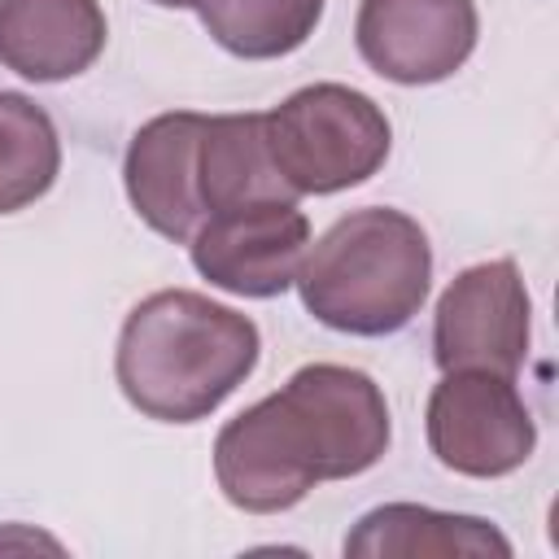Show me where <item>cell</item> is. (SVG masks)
Segmentation results:
<instances>
[{"label": "cell", "mask_w": 559, "mask_h": 559, "mask_svg": "<svg viewBox=\"0 0 559 559\" xmlns=\"http://www.w3.org/2000/svg\"><path fill=\"white\" fill-rule=\"evenodd\" d=\"M389 450L380 384L341 362H306L280 393L245 406L214 437V480L249 515L297 507L319 480L376 467Z\"/></svg>", "instance_id": "obj_1"}, {"label": "cell", "mask_w": 559, "mask_h": 559, "mask_svg": "<svg viewBox=\"0 0 559 559\" xmlns=\"http://www.w3.org/2000/svg\"><path fill=\"white\" fill-rule=\"evenodd\" d=\"M258 323L192 288H162L144 297L114 354L122 397L162 424L210 419L258 367Z\"/></svg>", "instance_id": "obj_2"}, {"label": "cell", "mask_w": 559, "mask_h": 559, "mask_svg": "<svg viewBox=\"0 0 559 559\" xmlns=\"http://www.w3.org/2000/svg\"><path fill=\"white\" fill-rule=\"evenodd\" d=\"M201 26L218 48L245 61H271L297 52L319 17L323 0H197Z\"/></svg>", "instance_id": "obj_13"}, {"label": "cell", "mask_w": 559, "mask_h": 559, "mask_svg": "<svg viewBox=\"0 0 559 559\" xmlns=\"http://www.w3.org/2000/svg\"><path fill=\"white\" fill-rule=\"evenodd\" d=\"M293 284L323 328L389 336L419 314L432 284V249L411 214L362 205L306 245Z\"/></svg>", "instance_id": "obj_3"}, {"label": "cell", "mask_w": 559, "mask_h": 559, "mask_svg": "<svg viewBox=\"0 0 559 559\" xmlns=\"http://www.w3.org/2000/svg\"><path fill=\"white\" fill-rule=\"evenodd\" d=\"M153 4H162V9H197V0H153Z\"/></svg>", "instance_id": "obj_15"}, {"label": "cell", "mask_w": 559, "mask_h": 559, "mask_svg": "<svg viewBox=\"0 0 559 559\" xmlns=\"http://www.w3.org/2000/svg\"><path fill=\"white\" fill-rule=\"evenodd\" d=\"M266 148L297 197L367 183L393 144L384 109L345 83H310L262 114Z\"/></svg>", "instance_id": "obj_4"}, {"label": "cell", "mask_w": 559, "mask_h": 559, "mask_svg": "<svg viewBox=\"0 0 559 559\" xmlns=\"http://www.w3.org/2000/svg\"><path fill=\"white\" fill-rule=\"evenodd\" d=\"M61 170L52 118L22 92H0V214L35 205Z\"/></svg>", "instance_id": "obj_14"}, {"label": "cell", "mask_w": 559, "mask_h": 559, "mask_svg": "<svg viewBox=\"0 0 559 559\" xmlns=\"http://www.w3.org/2000/svg\"><path fill=\"white\" fill-rule=\"evenodd\" d=\"M476 35V0H362L354 22L362 61L402 87H428L463 70Z\"/></svg>", "instance_id": "obj_8"}, {"label": "cell", "mask_w": 559, "mask_h": 559, "mask_svg": "<svg viewBox=\"0 0 559 559\" xmlns=\"http://www.w3.org/2000/svg\"><path fill=\"white\" fill-rule=\"evenodd\" d=\"M205 135V114L175 109L148 118L122 162V183L135 205V214L166 240H192V231L205 223L201 183H197V153Z\"/></svg>", "instance_id": "obj_9"}, {"label": "cell", "mask_w": 559, "mask_h": 559, "mask_svg": "<svg viewBox=\"0 0 559 559\" xmlns=\"http://www.w3.org/2000/svg\"><path fill=\"white\" fill-rule=\"evenodd\" d=\"M197 183L205 218L253 205V201H297L280 166L266 148L262 114H218L205 118L201 153H197Z\"/></svg>", "instance_id": "obj_12"}, {"label": "cell", "mask_w": 559, "mask_h": 559, "mask_svg": "<svg viewBox=\"0 0 559 559\" xmlns=\"http://www.w3.org/2000/svg\"><path fill=\"white\" fill-rule=\"evenodd\" d=\"M100 0H0V66L31 83H66L105 52Z\"/></svg>", "instance_id": "obj_10"}, {"label": "cell", "mask_w": 559, "mask_h": 559, "mask_svg": "<svg viewBox=\"0 0 559 559\" xmlns=\"http://www.w3.org/2000/svg\"><path fill=\"white\" fill-rule=\"evenodd\" d=\"M345 555L354 559H419V555H511V542L498 533V524L480 520V515H459V511H432V507H415V502H384L376 511H367L354 533L345 537Z\"/></svg>", "instance_id": "obj_11"}, {"label": "cell", "mask_w": 559, "mask_h": 559, "mask_svg": "<svg viewBox=\"0 0 559 559\" xmlns=\"http://www.w3.org/2000/svg\"><path fill=\"white\" fill-rule=\"evenodd\" d=\"M424 428L437 463L476 480L524 467L537 445V424L515 376L498 371H445L428 393Z\"/></svg>", "instance_id": "obj_5"}, {"label": "cell", "mask_w": 559, "mask_h": 559, "mask_svg": "<svg viewBox=\"0 0 559 559\" xmlns=\"http://www.w3.org/2000/svg\"><path fill=\"white\" fill-rule=\"evenodd\" d=\"M533 306L511 258L459 271L432 314V358L441 371L515 376L528 358Z\"/></svg>", "instance_id": "obj_6"}, {"label": "cell", "mask_w": 559, "mask_h": 559, "mask_svg": "<svg viewBox=\"0 0 559 559\" xmlns=\"http://www.w3.org/2000/svg\"><path fill=\"white\" fill-rule=\"evenodd\" d=\"M306 245L310 218L297 201H253L210 214L188 240L192 266L236 297H280L297 280Z\"/></svg>", "instance_id": "obj_7"}]
</instances>
